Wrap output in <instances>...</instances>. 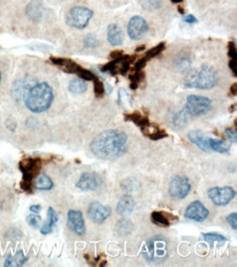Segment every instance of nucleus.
<instances>
[{
    "label": "nucleus",
    "instance_id": "f257e3e1",
    "mask_svg": "<svg viewBox=\"0 0 237 267\" xmlns=\"http://www.w3.org/2000/svg\"><path fill=\"white\" fill-rule=\"evenodd\" d=\"M128 137L120 131H105L91 142L94 156L103 160H112L121 157L127 151Z\"/></svg>",
    "mask_w": 237,
    "mask_h": 267
},
{
    "label": "nucleus",
    "instance_id": "f03ea898",
    "mask_svg": "<svg viewBox=\"0 0 237 267\" xmlns=\"http://www.w3.org/2000/svg\"><path fill=\"white\" fill-rule=\"evenodd\" d=\"M27 108L34 113H42L51 108L54 100L52 87L46 84H37L32 87L24 96Z\"/></svg>",
    "mask_w": 237,
    "mask_h": 267
},
{
    "label": "nucleus",
    "instance_id": "7ed1b4c3",
    "mask_svg": "<svg viewBox=\"0 0 237 267\" xmlns=\"http://www.w3.org/2000/svg\"><path fill=\"white\" fill-rule=\"evenodd\" d=\"M217 83V72L209 65H204L200 69L191 70L185 79V86L188 88L204 89L213 88Z\"/></svg>",
    "mask_w": 237,
    "mask_h": 267
},
{
    "label": "nucleus",
    "instance_id": "20e7f679",
    "mask_svg": "<svg viewBox=\"0 0 237 267\" xmlns=\"http://www.w3.org/2000/svg\"><path fill=\"white\" fill-rule=\"evenodd\" d=\"M20 170L23 173V180L21 182V188L28 193L32 192V182L38 174L42 161L39 158H27L20 162Z\"/></svg>",
    "mask_w": 237,
    "mask_h": 267
},
{
    "label": "nucleus",
    "instance_id": "39448f33",
    "mask_svg": "<svg viewBox=\"0 0 237 267\" xmlns=\"http://www.w3.org/2000/svg\"><path fill=\"white\" fill-rule=\"evenodd\" d=\"M143 255L146 261L153 263H159L165 260L167 255L166 241L159 237L149 240L145 244Z\"/></svg>",
    "mask_w": 237,
    "mask_h": 267
},
{
    "label": "nucleus",
    "instance_id": "423d86ee",
    "mask_svg": "<svg viewBox=\"0 0 237 267\" xmlns=\"http://www.w3.org/2000/svg\"><path fill=\"white\" fill-rule=\"evenodd\" d=\"M93 12L85 7H75L67 13L66 21L70 27L76 29H84L90 20L92 19Z\"/></svg>",
    "mask_w": 237,
    "mask_h": 267
},
{
    "label": "nucleus",
    "instance_id": "0eeeda50",
    "mask_svg": "<svg viewBox=\"0 0 237 267\" xmlns=\"http://www.w3.org/2000/svg\"><path fill=\"white\" fill-rule=\"evenodd\" d=\"M211 109V101L206 96L189 95L186 101V111L192 116H201Z\"/></svg>",
    "mask_w": 237,
    "mask_h": 267
},
{
    "label": "nucleus",
    "instance_id": "6e6552de",
    "mask_svg": "<svg viewBox=\"0 0 237 267\" xmlns=\"http://www.w3.org/2000/svg\"><path fill=\"white\" fill-rule=\"evenodd\" d=\"M191 185L189 180L182 175H175L170 180L168 192L169 195L175 199H184L189 194Z\"/></svg>",
    "mask_w": 237,
    "mask_h": 267
},
{
    "label": "nucleus",
    "instance_id": "1a4fd4ad",
    "mask_svg": "<svg viewBox=\"0 0 237 267\" xmlns=\"http://www.w3.org/2000/svg\"><path fill=\"white\" fill-rule=\"evenodd\" d=\"M208 196L210 200L217 206H225L230 204L235 197V191L230 186L223 188H213L209 190Z\"/></svg>",
    "mask_w": 237,
    "mask_h": 267
},
{
    "label": "nucleus",
    "instance_id": "9d476101",
    "mask_svg": "<svg viewBox=\"0 0 237 267\" xmlns=\"http://www.w3.org/2000/svg\"><path fill=\"white\" fill-rule=\"evenodd\" d=\"M148 23L141 17H134L130 19L128 23V35L132 39L138 41L142 38L146 33H148Z\"/></svg>",
    "mask_w": 237,
    "mask_h": 267
},
{
    "label": "nucleus",
    "instance_id": "9b49d317",
    "mask_svg": "<svg viewBox=\"0 0 237 267\" xmlns=\"http://www.w3.org/2000/svg\"><path fill=\"white\" fill-rule=\"evenodd\" d=\"M184 216H185V218H187V219L202 222L208 218L209 210L201 203V201L196 200V201H192V203L186 208Z\"/></svg>",
    "mask_w": 237,
    "mask_h": 267
},
{
    "label": "nucleus",
    "instance_id": "f8f14e48",
    "mask_svg": "<svg viewBox=\"0 0 237 267\" xmlns=\"http://www.w3.org/2000/svg\"><path fill=\"white\" fill-rule=\"evenodd\" d=\"M102 180L94 172H87L80 176L77 183V188L81 191H96L101 188Z\"/></svg>",
    "mask_w": 237,
    "mask_h": 267
},
{
    "label": "nucleus",
    "instance_id": "ddd939ff",
    "mask_svg": "<svg viewBox=\"0 0 237 267\" xmlns=\"http://www.w3.org/2000/svg\"><path fill=\"white\" fill-rule=\"evenodd\" d=\"M111 208L102 205L99 201H93V203L89 206V218L95 223L104 222L111 216Z\"/></svg>",
    "mask_w": 237,
    "mask_h": 267
},
{
    "label": "nucleus",
    "instance_id": "4468645a",
    "mask_svg": "<svg viewBox=\"0 0 237 267\" xmlns=\"http://www.w3.org/2000/svg\"><path fill=\"white\" fill-rule=\"evenodd\" d=\"M68 225L73 233L77 236H83L85 232V224L83 215L80 210H69L68 212Z\"/></svg>",
    "mask_w": 237,
    "mask_h": 267
},
{
    "label": "nucleus",
    "instance_id": "2eb2a0df",
    "mask_svg": "<svg viewBox=\"0 0 237 267\" xmlns=\"http://www.w3.org/2000/svg\"><path fill=\"white\" fill-rule=\"evenodd\" d=\"M188 138L189 140L195 143L199 149H201L202 151H209L210 147H209V139L210 137L206 136L203 133H201L200 131H192L189 134H188Z\"/></svg>",
    "mask_w": 237,
    "mask_h": 267
},
{
    "label": "nucleus",
    "instance_id": "dca6fc26",
    "mask_svg": "<svg viewBox=\"0 0 237 267\" xmlns=\"http://www.w3.org/2000/svg\"><path fill=\"white\" fill-rule=\"evenodd\" d=\"M107 39L110 44L117 46L121 45L124 42V33H122V30L117 24H111L107 29Z\"/></svg>",
    "mask_w": 237,
    "mask_h": 267
},
{
    "label": "nucleus",
    "instance_id": "f3484780",
    "mask_svg": "<svg viewBox=\"0 0 237 267\" xmlns=\"http://www.w3.org/2000/svg\"><path fill=\"white\" fill-rule=\"evenodd\" d=\"M136 203L135 200L130 197V196H124L121 197L120 200L118 201L117 204V214H119L120 216H127L133 213V210L135 209Z\"/></svg>",
    "mask_w": 237,
    "mask_h": 267
},
{
    "label": "nucleus",
    "instance_id": "a211bd4d",
    "mask_svg": "<svg viewBox=\"0 0 237 267\" xmlns=\"http://www.w3.org/2000/svg\"><path fill=\"white\" fill-rule=\"evenodd\" d=\"M58 221V216H57L55 210L50 207L47 212V221L44 222V224L40 228V233L42 234H50L53 231L54 225Z\"/></svg>",
    "mask_w": 237,
    "mask_h": 267
},
{
    "label": "nucleus",
    "instance_id": "6ab92c4d",
    "mask_svg": "<svg viewBox=\"0 0 237 267\" xmlns=\"http://www.w3.org/2000/svg\"><path fill=\"white\" fill-rule=\"evenodd\" d=\"M53 64L57 65V66L61 67L64 71L70 72V74H77L79 69L81 68L79 65H77L75 61L69 60V59H63V58H52Z\"/></svg>",
    "mask_w": 237,
    "mask_h": 267
},
{
    "label": "nucleus",
    "instance_id": "aec40b11",
    "mask_svg": "<svg viewBox=\"0 0 237 267\" xmlns=\"http://www.w3.org/2000/svg\"><path fill=\"white\" fill-rule=\"evenodd\" d=\"M28 260H29V257L24 255L23 251H18V252L15 254L8 256V258L6 260L4 265L6 267H9V266L10 267H19V266L24 265V263H26Z\"/></svg>",
    "mask_w": 237,
    "mask_h": 267
},
{
    "label": "nucleus",
    "instance_id": "412c9836",
    "mask_svg": "<svg viewBox=\"0 0 237 267\" xmlns=\"http://www.w3.org/2000/svg\"><path fill=\"white\" fill-rule=\"evenodd\" d=\"M143 134H145V136H148L150 139L152 140H160V139H163L165 138V137H167V134L165 133V131H163V129H160L159 127L157 126H151V124L143 129Z\"/></svg>",
    "mask_w": 237,
    "mask_h": 267
},
{
    "label": "nucleus",
    "instance_id": "4be33fe9",
    "mask_svg": "<svg viewBox=\"0 0 237 267\" xmlns=\"http://www.w3.org/2000/svg\"><path fill=\"white\" fill-rule=\"evenodd\" d=\"M54 188V182L47 174L43 173L38 175L37 180L35 182V189L39 191H50Z\"/></svg>",
    "mask_w": 237,
    "mask_h": 267
},
{
    "label": "nucleus",
    "instance_id": "5701e85b",
    "mask_svg": "<svg viewBox=\"0 0 237 267\" xmlns=\"http://www.w3.org/2000/svg\"><path fill=\"white\" fill-rule=\"evenodd\" d=\"M209 147L216 152L219 153H227L231 149V146L225 140H219V139H209Z\"/></svg>",
    "mask_w": 237,
    "mask_h": 267
},
{
    "label": "nucleus",
    "instance_id": "b1692460",
    "mask_svg": "<svg viewBox=\"0 0 237 267\" xmlns=\"http://www.w3.org/2000/svg\"><path fill=\"white\" fill-rule=\"evenodd\" d=\"M88 85L83 79H73L69 84V91L73 94H82L87 91Z\"/></svg>",
    "mask_w": 237,
    "mask_h": 267
},
{
    "label": "nucleus",
    "instance_id": "393cba45",
    "mask_svg": "<svg viewBox=\"0 0 237 267\" xmlns=\"http://www.w3.org/2000/svg\"><path fill=\"white\" fill-rule=\"evenodd\" d=\"M126 119L127 120H132L133 123H135L136 125H138L139 127L141 128V131H143L144 128H146L150 125L149 119L146 118L145 116H143L142 114H140V113H138V112L133 113V114L126 115Z\"/></svg>",
    "mask_w": 237,
    "mask_h": 267
},
{
    "label": "nucleus",
    "instance_id": "a878e982",
    "mask_svg": "<svg viewBox=\"0 0 237 267\" xmlns=\"http://www.w3.org/2000/svg\"><path fill=\"white\" fill-rule=\"evenodd\" d=\"M151 219H152V222H154L158 225H161V227H168L170 224L169 219H168V215L165 213L154 212L151 215Z\"/></svg>",
    "mask_w": 237,
    "mask_h": 267
},
{
    "label": "nucleus",
    "instance_id": "bb28decb",
    "mask_svg": "<svg viewBox=\"0 0 237 267\" xmlns=\"http://www.w3.org/2000/svg\"><path fill=\"white\" fill-rule=\"evenodd\" d=\"M133 230V224L129 220H120L116 225V232L121 237H125Z\"/></svg>",
    "mask_w": 237,
    "mask_h": 267
},
{
    "label": "nucleus",
    "instance_id": "cd10ccee",
    "mask_svg": "<svg viewBox=\"0 0 237 267\" xmlns=\"http://www.w3.org/2000/svg\"><path fill=\"white\" fill-rule=\"evenodd\" d=\"M203 239L210 244H214V243L223 244L224 242L227 241L223 236H221V234H218V233H206V234H203Z\"/></svg>",
    "mask_w": 237,
    "mask_h": 267
},
{
    "label": "nucleus",
    "instance_id": "c85d7f7f",
    "mask_svg": "<svg viewBox=\"0 0 237 267\" xmlns=\"http://www.w3.org/2000/svg\"><path fill=\"white\" fill-rule=\"evenodd\" d=\"M140 4L146 10L159 9V8L162 6L161 0H140Z\"/></svg>",
    "mask_w": 237,
    "mask_h": 267
},
{
    "label": "nucleus",
    "instance_id": "c756f323",
    "mask_svg": "<svg viewBox=\"0 0 237 267\" xmlns=\"http://www.w3.org/2000/svg\"><path fill=\"white\" fill-rule=\"evenodd\" d=\"M164 47H165L164 43H161V44H159L158 46H155L154 48H152V50H150L148 53H146L143 58H144L146 61H148L149 59H151V58L155 57V56H158L160 53H162V52H163V50H164Z\"/></svg>",
    "mask_w": 237,
    "mask_h": 267
},
{
    "label": "nucleus",
    "instance_id": "7c9ffc66",
    "mask_svg": "<svg viewBox=\"0 0 237 267\" xmlns=\"http://www.w3.org/2000/svg\"><path fill=\"white\" fill-rule=\"evenodd\" d=\"M27 221L31 227H33V228H39V224L42 222V218H40L37 214H32L28 216Z\"/></svg>",
    "mask_w": 237,
    "mask_h": 267
},
{
    "label": "nucleus",
    "instance_id": "2f4dec72",
    "mask_svg": "<svg viewBox=\"0 0 237 267\" xmlns=\"http://www.w3.org/2000/svg\"><path fill=\"white\" fill-rule=\"evenodd\" d=\"M143 79V74L140 71H135L134 75L130 77V80H132V85H130V87H132V89H136L139 84L141 83V80Z\"/></svg>",
    "mask_w": 237,
    "mask_h": 267
},
{
    "label": "nucleus",
    "instance_id": "473e14b6",
    "mask_svg": "<svg viewBox=\"0 0 237 267\" xmlns=\"http://www.w3.org/2000/svg\"><path fill=\"white\" fill-rule=\"evenodd\" d=\"M94 91H95V95L97 98H101V96L104 95L105 89H104V85L102 84L101 80H99L97 78H95L94 80Z\"/></svg>",
    "mask_w": 237,
    "mask_h": 267
},
{
    "label": "nucleus",
    "instance_id": "72a5a7b5",
    "mask_svg": "<svg viewBox=\"0 0 237 267\" xmlns=\"http://www.w3.org/2000/svg\"><path fill=\"white\" fill-rule=\"evenodd\" d=\"M227 223L230 224V227L232 229H234V230H236L237 229V214L236 213H233V214H231L230 216L227 217Z\"/></svg>",
    "mask_w": 237,
    "mask_h": 267
},
{
    "label": "nucleus",
    "instance_id": "f704fd0d",
    "mask_svg": "<svg viewBox=\"0 0 237 267\" xmlns=\"http://www.w3.org/2000/svg\"><path fill=\"white\" fill-rule=\"evenodd\" d=\"M225 136H226V138H227L228 140H230V141L236 142V140H237V134H236V132L232 131L231 128H226V129H225Z\"/></svg>",
    "mask_w": 237,
    "mask_h": 267
},
{
    "label": "nucleus",
    "instance_id": "c9c22d12",
    "mask_svg": "<svg viewBox=\"0 0 237 267\" xmlns=\"http://www.w3.org/2000/svg\"><path fill=\"white\" fill-rule=\"evenodd\" d=\"M228 55L231 56L232 59H236V47L234 43H230L228 45Z\"/></svg>",
    "mask_w": 237,
    "mask_h": 267
},
{
    "label": "nucleus",
    "instance_id": "e433bc0d",
    "mask_svg": "<svg viewBox=\"0 0 237 267\" xmlns=\"http://www.w3.org/2000/svg\"><path fill=\"white\" fill-rule=\"evenodd\" d=\"M40 209H42V207H40L39 205H32L31 207H30V210L33 214H38L39 212H40Z\"/></svg>",
    "mask_w": 237,
    "mask_h": 267
},
{
    "label": "nucleus",
    "instance_id": "4c0bfd02",
    "mask_svg": "<svg viewBox=\"0 0 237 267\" xmlns=\"http://www.w3.org/2000/svg\"><path fill=\"white\" fill-rule=\"evenodd\" d=\"M184 20L187 23H196V22H197V19H196L193 15H188V17H186Z\"/></svg>",
    "mask_w": 237,
    "mask_h": 267
},
{
    "label": "nucleus",
    "instance_id": "58836bf2",
    "mask_svg": "<svg viewBox=\"0 0 237 267\" xmlns=\"http://www.w3.org/2000/svg\"><path fill=\"white\" fill-rule=\"evenodd\" d=\"M230 67L233 70L234 75H236V70H237V66H236V59H232L230 63Z\"/></svg>",
    "mask_w": 237,
    "mask_h": 267
},
{
    "label": "nucleus",
    "instance_id": "ea45409f",
    "mask_svg": "<svg viewBox=\"0 0 237 267\" xmlns=\"http://www.w3.org/2000/svg\"><path fill=\"white\" fill-rule=\"evenodd\" d=\"M231 90H233V94L235 95V94H236V84L233 85V88L231 89Z\"/></svg>",
    "mask_w": 237,
    "mask_h": 267
},
{
    "label": "nucleus",
    "instance_id": "a19ab883",
    "mask_svg": "<svg viewBox=\"0 0 237 267\" xmlns=\"http://www.w3.org/2000/svg\"><path fill=\"white\" fill-rule=\"evenodd\" d=\"M0 83H2V74H0Z\"/></svg>",
    "mask_w": 237,
    "mask_h": 267
}]
</instances>
